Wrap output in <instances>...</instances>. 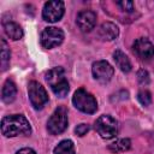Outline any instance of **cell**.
<instances>
[{"label":"cell","mask_w":154,"mask_h":154,"mask_svg":"<svg viewBox=\"0 0 154 154\" xmlns=\"http://www.w3.org/2000/svg\"><path fill=\"white\" fill-rule=\"evenodd\" d=\"M1 132L6 137H16L19 135H30L31 126L29 120L22 114L6 116L1 120Z\"/></svg>","instance_id":"1"},{"label":"cell","mask_w":154,"mask_h":154,"mask_svg":"<svg viewBox=\"0 0 154 154\" xmlns=\"http://www.w3.org/2000/svg\"><path fill=\"white\" fill-rule=\"evenodd\" d=\"M46 81L49 84L52 91L59 96L64 97L69 93V82L65 76V71L63 67H53L46 73Z\"/></svg>","instance_id":"2"},{"label":"cell","mask_w":154,"mask_h":154,"mask_svg":"<svg viewBox=\"0 0 154 154\" xmlns=\"http://www.w3.org/2000/svg\"><path fill=\"white\" fill-rule=\"evenodd\" d=\"M72 103L77 109H79L83 113H88V114H91L96 112L97 109L96 99L83 88H79L75 91L73 97H72Z\"/></svg>","instance_id":"3"},{"label":"cell","mask_w":154,"mask_h":154,"mask_svg":"<svg viewBox=\"0 0 154 154\" xmlns=\"http://www.w3.org/2000/svg\"><path fill=\"white\" fill-rule=\"evenodd\" d=\"M95 130L102 138L111 140L118 134V123L113 117L102 114L95 122Z\"/></svg>","instance_id":"4"},{"label":"cell","mask_w":154,"mask_h":154,"mask_svg":"<svg viewBox=\"0 0 154 154\" xmlns=\"http://www.w3.org/2000/svg\"><path fill=\"white\" fill-rule=\"evenodd\" d=\"M69 119H67V109L63 106L58 107L51 116L47 123V129L52 135H59L64 132L67 128Z\"/></svg>","instance_id":"5"},{"label":"cell","mask_w":154,"mask_h":154,"mask_svg":"<svg viewBox=\"0 0 154 154\" xmlns=\"http://www.w3.org/2000/svg\"><path fill=\"white\" fill-rule=\"evenodd\" d=\"M29 100L35 109H41L48 102V94L46 89L36 81H31L28 85Z\"/></svg>","instance_id":"6"},{"label":"cell","mask_w":154,"mask_h":154,"mask_svg":"<svg viewBox=\"0 0 154 154\" xmlns=\"http://www.w3.org/2000/svg\"><path fill=\"white\" fill-rule=\"evenodd\" d=\"M64 41V32L61 29L55 26L46 28L41 34V45L45 48H53L59 46Z\"/></svg>","instance_id":"7"},{"label":"cell","mask_w":154,"mask_h":154,"mask_svg":"<svg viewBox=\"0 0 154 154\" xmlns=\"http://www.w3.org/2000/svg\"><path fill=\"white\" fill-rule=\"evenodd\" d=\"M65 6L63 1H48L45 4L42 10V17L49 23H54L61 19L64 16Z\"/></svg>","instance_id":"8"},{"label":"cell","mask_w":154,"mask_h":154,"mask_svg":"<svg viewBox=\"0 0 154 154\" xmlns=\"http://www.w3.org/2000/svg\"><path fill=\"white\" fill-rule=\"evenodd\" d=\"M91 72L94 78L100 83H107L114 75V69L106 60H97L93 64Z\"/></svg>","instance_id":"9"},{"label":"cell","mask_w":154,"mask_h":154,"mask_svg":"<svg viewBox=\"0 0 154 154\" xmlns=\"http://www.w3.org/2000/svg\"><path fill=\"white\" fill-rule=\"evenodd\" d=\"M134 52L136 55L143 60H149L154 57V46L148 38L140 37L134 42Z\"/></svg>","instance_id":"10"},{"label":"cell","mask_w":154,"mask_h":154,"mask_svg":"<svg viewBox=\"0 0 154 154\" xmlns=\"http://www.w3.org/2000/svg\"><path fill=\"white\" fill-rule=\"evenodd\" d=\"M76 23L83 32H89L94 29V26L96 24V14L90 10L81 11L77 14Z\"/></svg>","instance_id":"11"},{"label":"cell","mask_w":154,"mask_h":154,"mask_svg":"<svg viewBox=\"0 0 154 154\" xmlns=\"http://www.w3.org/2000/svg\"><path fill=\"white\" fill-rule=\"evenodd\" d=\"M119 35L118 26L112 22H105L99 28V37L103 41H112Z\"/></svg>","instance_id":"12"},{"label":"cell","mask_w":154,"mask_h":154,"mask_svg":"<svg viewBox=\"0 0 154 154\" xmlns=\"http://www.w3.org/2000/svg\"><path fill=\"white\" fill-rule=\"evenodd\" d=\"M16 95H17V88H16V84L7 79L5 83H4V87H2V91H1V99L5 103H10L12 102L14 99H16Z\"/></svg>","instance_id":"13"},{"label":"cell","mask_w":154,"mask_h":154,"mask_svg":"<svg viewBox=\"0 0 154 154\" xmlns=\"http://www.w3.org/2000/svg\"><path fill=\"white\" fill-rule=\"evenodd\" d=\"M113 59H114V63L116 65L123 71V72H130L131 71V63L129 60V58L125 55V53H123L122 51L117 49L114 53H113Z\"/></svg>","instance_id":"14"},{"label":"cell","mask_w":154,"mask_h":154,"mask_svg":"<svg viewBox=\"0 0 154 154\" xmlns=\"http://www.w3.org/2000/svg\"><path fill=\"white\" fill-rule=\"evenodd\" d=\"M4 30H5L6 35L11 40H13V41H17V40L22 38V36H23L22 28L17 23H14V22H6V23H4Z\"/></svg>","instance_id":"15"},{"label":"cell","mask_w":154,"mask_h":154,"mask_svg":"<svg viewBox=\"0 0 154 154\" xmlns=\"http://www.w3.org/2000/svg\"><path fill=\"white\" fill-rule=\"evenodd\" d=\"M130 147H131V141L129 138H119L112 144H109L108 149L113 153H123L130 149Z\"/></svg>","instance_id":"16"},{"label":"cell","mask_w":154,"mask_h":154,"mask_svg":"<svg viewBox=\"0 0 154 154\" xmlns=\"http://www.w3.org/2000/svg\"><path fill=\"white\" fill-rule=\"evenodd\" d=\"M53 154H75V146L73 142L70 140L61 141L53 150Z\"/></svg>","instance_id":"17"},{"label":"cell","mask_w":154,"mask_h":154,"mask_svg":"<svg viewBox=\"0 0 154 154\" xmlns=\"http://www.w3.org/2000/svg\"><path fill=\"white\" fill-rule=\"evenodd\" d=\"M10 48L5 38H1V70L6 71L10 64Z\"/></svg>","instance_id":"18"},{"label":"cell","mask_w":154,"mask_h":154,"mask_svg":"<svg viewBox=\"0 0 154 154\" xmlns=\"http://www.w3.org/2000/svg\"><path fill=\"white\" fill-rule=\"evenodd\" d=\"M137 99L142 106H149L152 102V94L148 90H141L137 94Z\"/></svg>","instance_id":"19"},{"label":"cell","mask_w":154,"mask_h":154,"mask_svg":"<svg viewBox=\"0 0 154 154\" xmlns=\"http://www.w3.org/2000/svg\"><path fill=\"white\" fill-rule=\"evenodd\" d=\"M137 77H138V82L141 84H148L149 83V75L146 70H140L138 73H137Z\"/></svg>","instance_id":"20"},{"label":"cell","mask_w":154,"mask_h":154,"mask_svg":"<svg viewBox=\"0 0 154 154\" xmlns=\"http://www.w3.org/2000/svg\"><path fill=\"white\" fill-rule=\"evenodd\" d=\"M117 5L120 6L122 10H124L126 12H131L134 10V2L132 1H118Z\"/></svg>","instance_id":"21"},{"label":"cell","mask_w":154,"mask_h":154,"mask_svg":"<svg viewBox=\"0 0 154 154\" xmlns=\"http://www.w3.org/2000/svg\"><path fill=\"white\" fill-rule=\"evenodd\" d=\"M88 131H89V125H88V124H79V125H77L76 129H75V132H76L78 136H84Z\"/></svg>","instance_id":"22"},{"label":"cell","mask_w":154,"mask_h":154,"mask_svg":"<svg viewBox=\"0 0 154 154\" xmlns=\"http://www.w3.org/2000/svg\"><path fill=\"white\" fill-rule=\"evenodd\" d=\"M16 154H36V152L31 148H23V149H19Z\"/></svg>","instance_id":"23"}]
</instances>
